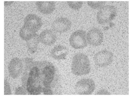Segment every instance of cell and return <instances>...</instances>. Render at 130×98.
<instances>
[{
	"label": "cell",
	"instance_id": "obj_1",
	"mask_svg": "<svg viewBox=\"0 0 130 98\" xmlns=\"http://www.w3.org/2000/svg\"><path fill=\"white\" fill-rule=\"evenodd\" d=\"M22 60L24 64L22 87L28 94L38 95L47 89L53 90L58 79L56 68L52 63L47 61H34L31 58Z\"/></svg>",
	"mask_w": 130,
	"mask_h": 98
},
{
	"label": "cell",
	"instance_id": "obj_2",
	"mask_svg": "<svg viewBox=\"0 0 130 98\" xmlns=\"http://www.w3.org/2000/svg\"><path fill=\"white\" fill-rule=\"evenodd\" d=\"M72 73L76 76H83L90 72V64L87 55L78 53L73 58L71 67Z\"/></svg>",
	"mask_w": 130,
	"mask_h": 98
},
{
	"label": "cell",
	"instance_id": "obj_3",
	"mask_svg": "<svg viewBox=\"0 0 130 98\" xmlns=\"http://www.w3.org/2000/svg\"><path fill=\"white\" fill-rule=\"evenodd\" d=\"M117 15V10L114 6L106 5L99 9L96 15V20L99 24H107L112 21Z\"/></svg>",
	"mask_w": 130,
	"mask_h": 98
},
{
	"label": "cell",
	"instance_id": "obj_4",
	"mask_svg": "<svg viewBox=\"0 0 130 98\" xmlns=\"http://www.w3.org/2000/svg\"><path fill=\"white\" fill-rule=\"evenodd\" d=\"M70 44L75 49H83L87 46L86 32L82 29L72 33L69 39Z\"/></svg>",
	"mask_w": 130,
	"mask_h": 98
},
{
	"label": "cell",
	"instance_id": "obj_5",
	"mask_svg": "<svg viewBox=\"0 0 130 98\" xmlns=\"http://www.w3.org/2000/svg\"><path fill=\"white\" fill-rule=\"evenodd\" d=\"M95 87V82L91 79H83L76 84L75 90L79 95H90Z\"/></svg>",
	"mask_w": 130,
	"mask_h": 98
},
{
	"label": "cell",
	"instance_id": "obj_6",
	"mask_svg": "<svg viewBox=\"0 0 130 98\" xmlns=\"http://www.w3.org/2000/svg\"><path fill=\"white\" fill-rule=\"evenodd\" d=\"M42 25L41 19L35 14L28 15L24 20L23 26L26 29L31 32L36 33Z\"/></svg>",
	"mask_w": 130,
	"mask_h": 98
},
{
	"label": "cell",
	"instance_id": "obj_7",
	"mask_svg": "<svg viewBox=\"0 0 130 98\" xmlns=\"http://www.w3.org/2000/svg\"><path fill=\"white\" fill-rule=\"evenodd\" d=\"M113 55L112 52L108 50H104L98 52L95 54L94 62L100 67H107L113 61Z\"/></svg>",
	"mask_w": 130,
	"mask_h": 98
},
{
	"label": "cell",
	"instance_id": "obj_8",
	"mask_svg": "<svg viewBox=\"0 0 130 98\" xmlns=\"http://www.w3.org/2000/svg\"><path fill=\"white\" fill-rule=\"evenodd\" d=\"M23 68L24 64L22 60L19 58H14L12 59L8 65L10 75L14 79H16L22 75Z\"/></svg>",
	"mask_w": 130,
	"mask_h": 98
},
{
	"label": "cell",
	"instance_id": "obj_9",
	"mask_svg": "<svg viewBox=\"0 0 130 98\" xmlns=\"http://www.w3.org/2000/svg\"><path fill=\"white\" fill-rule=\"evenodd\" d=\"M87 43L93 46H98L102 43L104 36L102 31L97 28H93L89 30L86 34Z\"/></svg>",
	"mask_w": 130,
	"mask_h": 98
},
{
	"label": "cell",
	"instance_id": "obj_10",
	"mask_svg": "<svg viewBox=\"0 0 130 98\" xmlns=\"http://www.w3.org/2000/svg\"><path fill=\"white\" fill-rule=\"evenodd\" d=\"M72 26L71 21L67 18H58L53 22L52 28L53 31L58 33L67 32L70 30Z\"/></svg>",
	"mask_w": 130,
	"mask_h": 98
},
{
	"label": "cell",
	"instance_id": "obj_11",
	"mask_svg": "<svg viewBox=\"0 0 130 98\" xmlns=\"http://www.w3.org/2000/svg\"><path fill=\"white\" fill-rule=\"evenodd\" d=\"M39 39L41 43L49 46L55 43L57 40V36L53 30L45 29L40 33Z\"/></svg>",
	"mask_w": 130,
	"mask_h": 98
},
{
	"label": "cell",
	"instance_id": "obj_12",
	"mask_svg": "<svg viewBox=\"0 0 130 98\" xmlns=\"http://www.w3.org/2000/svg\"><path fill=\"white\" fill-rule=\"evenodd\" d=\"M36 6L38 10L44 14L52 13L55 8V2L54 1H37Z\"/></svg>",
	"mask_w": 130,
	"mask_h": 98
},
{
	"label": "cell",
	"instance_id": "obj_13",
	"mask_svg": "<svg viewBox=\"0 0 130 98\" xmlns=\"http://www.w3.org/2000/svg\"><path fill=\"white\" fill-rule=\"evenodd\" d=\"M68 51L65 46L58 45L54 47L51 51V55L56 60H64L68 54Z\"/></svg>",
	"mask_w": 130,
	"mask_h": 98
},
{
	"label": "cell",
	"instance_id": "obj_14",
	"mask_svg": "<svg viewBox=\"0 0 130 98\" xmlns=\"http://www.w3.org/2000/svg\"><path fill=\"white\" fill-rule=\"evenodd\" d=\"M39 42V35L37 34L31 39L26 41L27 48L30 53L34 54L36 52Z\"/></svg>",
	"mask_w": 130,
	"mask_h": 98
},
{
	"label": "cell",
	"instance_id": "obj_15",
	"mask_svg": "<svg viewBox=\"0 0 130 98\" xmlns=\"http://www.w3.org/2000/svg\"><path fill=\"white\" fill-rule=\"evenodd\" d=\"M36 34V33L31 32L28 31L23 26L21 28L20 31V35L21 38L26 41L31 39L34 36H35Z\"/></svg>",
	"mask_w": 130,
	"mask_h": 98
},
{
	"label": "cell",
	"instance_id": "obj_16",
	"mask_svg": "<svg viewBox=\"0 0 130 98\" xmlns=\"http://www.w3.org/2000/svg\"><path fill=\"white\" fill-rule=\"evenodd\" d=\"M87 3L88 5L92 9H100L101 7L105 6L106 2L105 1H99V2L88 1Z\"/></svg>",
	"mask_w": 130,
	"mask_h": 98
},
{
	"label": "cell",
	"instance_id": "obj_17",
	"mask_svg": "<svg viewBox=\"0 0 130 98\" xmlns=\"http://www.w3.org/2000/svg\"><path fill=\"white\" fill-rule=\"evenodd\" d=\"M67 4L70 8L74 10H79L83 6L82 1H68Z\"/></svg>",
	"mask_w": 130,
	"mask_h": 98
},
{
	"label": "cell",
	"instance_id": "obj_18",
	"mask_svg": "<svg viewBox=\"0 0 130 98\" xmlns=\"http://www.w3.org/2000/svg\"><path fill=\"white\" fill-rule=\"evenodd\" d=\"M4 95H11V89L9 83L7 80H4Z\"/></svg>",
	"mask_w": 130,
	"mask_h": 98
},
{
	"label": "cell",
	"instance_id": "obj_19",
	"mask_svg": "<svg viewBox=\"0 0 130 98\" xmlns=\"http://www.w3.org/2000/svg\"><path fill=\"white\" fill-rule=\"evenodd\" d=\"M15 95H26L28 94L25 90L22 87H20L17 88L15 91Z\"/></svg>",
	"mask_w": 130,
	"mask_h": 98
},
{
	"label": "cell",
	"instance_id": "obj_20",
	"mask_svg": "<svg viewBox=\"0 0 130 98\" xmlns=\"http://www.w3.org/2000/svg\"><path fill=\"white\" fill-rule=\"evenodd\" d=\"M111 93L107 91L106 90L104 89H102L99 90L96 93V95H111Z\"/></svg>",
	"mask_w": 130,
	"mask_h": 98
},
{
	"label": "cell",
	"instance_id": "obj_21",
	"mask_svg": "<svg viewBox=\"0 0 130 98\" xmlns=\"http://www.w3.org/2000/svg\"><path fill=\"white\" fill-rule=\"evenodd\" d=\"M13 3L12 1H7V2H4V4L5 6H9L11 5Z\"/></svg>",
	"mask_w": 130,
	"mask_h": 98
}]
</instances>
